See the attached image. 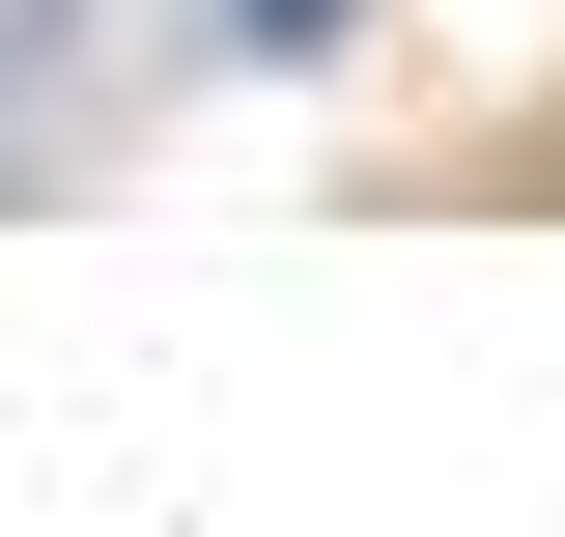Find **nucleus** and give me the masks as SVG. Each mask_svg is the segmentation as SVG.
I'll return each mask as SVG.
<instances>
[{
  "label": "nucleus",
  "mask_w": 565,
  "mask_h": 537,
  "mask_svg": "<svg viewBox=\"0 0 565 537\" xmlns=\"http://www.w3.org/2000/svg\"><path fill=\"white\" fill-rule=\"evenodd\" d=\"M85 29H114V0H0V170H57V85H85Z\"/></svg>",
  "instance_id": "nucleus-1"
},
{
  "label": "nucleus",
  "mask_w": 565,
  "mask_h": 537,
  "mask_svg": "<svg viewBox=\"0 0 565 537\" xmlns=\"http://www.w3.org/2000/svg\"><path fill=\"white\" fill-rule=\"evenodd\" d=\"M340 29H367V0H199V57H226V85H311Z\"/></svg>",
  "instance_id": "nucleus-2"
}]
</instances>
